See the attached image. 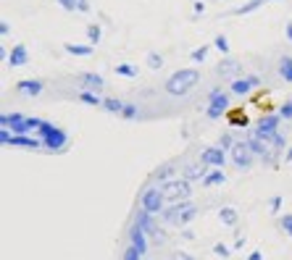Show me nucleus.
Listing matches in <instances>:
<instances>
[{
    "instance_id": "nucleus-24",
    "label": "nucleus",
    "mask_w": 292,
    "mask_h": 260,
    "mask_svg": "<svg viewBox=\"0 0 292 260\" xmlns=\"http://www.w3.org/2000/svg\"><path fill=\"white\" fill-rule=\"evenodd\" d=\"M21 121H24V116H21V113H3V116H0V126H3V129H14Z\"/></svg>"
},
{
    "instance_id": "nucleus-6",
    "label": "nucleus",
    "mask_w": 292,
    "mask_h": 260,
    "mask_svg": "<svg viewBox=\"0 0 292 260\" xmlns=\"http://www.w3.org/2000/svg\"><path fill=\"white\" fill-rule=\"evenodd\" d=\"M253 152L248 147V142H235V147H232V163L237 165L240 171H250L253 168Z\"/></svg>"
},
{
    "instance_id": "nucleus-36",
    "label": "nucleus",
    "mask_w": 292,
    "mask_h": 260,
    "mask_svg": "<svg viewBox=\"0 0 292 260\" xmlns=\"http://www.w3.org/2000/svg\"><path fill=\"white\" fill-rule=\"evenodd\" d=\"M205 55H208V47H205V45H203V47H195V50L190 53V58H192L195 63H203V61H205Z\"/></svg>"
},
{
    "instance_id": "nucleus-30",
    "label": "nucleus",
    "mask_w": 292,
    "mask_h": 260,
    "mask_svg": "<svg viewBox=\"0 0 292 260\" xmlns=\"http://www.w3.org/2000/svg\"><path fill=\"white\" fill-rule=\"evenodd\" d=\"M182 205H184V203H174L171 208L161 210V221H169V223H174V218H177V213L182 210Z\"/></svg>"
},
{
    "instance_id": "nucleus-15",
    "label": "nucleus",
    "mask_w": 292,
    "mask_h": 260,
    "mask_svg": "<svg viewBox=\"0 0 292 260\" xmlns=\"http://www.w3.org/2000/svg\"><path fill=\"white\" fill-rule=\"evenodd\" d=\"M8 63L11 66H27L29 63V53L24 45H14V50L8 53Z\"/></svg>"
},
{
    "instance_id": "nucleus-22",
    "label": "nucleus",
    "mask_w": 292,
    "mask_h": 260,
    "mask_svg": "<svg viewBox=\"0 0 292 260\" xmlns=\"http://www.w3.org/2000/svg\"><path fill=\"white\" fill-rule=\"evenodd\" d=\"M92 47H95V45H74V42H66L63 50L71 53V55H92Z\"/></svg>"
},
{
    "instance_id": "nucleus-16",
    "label": "nucleus",
    "mask_w": 292,
    "mask_h": 260,
    "mask_svg": "<svg viewBox=\"0 0 292 260\" xmlns=\"http://www.w3.org/2000/svg\"><path fill=\"white\" fill-rule=\"evenodd\" d=\"M248 142V147H250V152L253 155H261V158H266V155H271V152H268V142H263V139H258L255 137L253 132H250V137L245 139Z\"/></svg>"
},
{
    "instance_id": "nucleus-47",
    "label": "nucleus",
    "mask_w": 292,
    "mask_h": 260,
    "mask_svg": "<svg viewBox=\"0 0 292 260\" xmlns=\"http://www.w3.org/2000/svg\"><path fill=\"white\" fill-rule=\"evenodd\" d=\"M11 137H14V134H11L8 129H3V132H0V142H3V145H11Z\"/></svg>"
},
{
    "instance_id": "nucleus-40",
    "label": "nucleus",
    "mask_w": 292,
    "mask_h": 260,
    "mask_svg": "<svg viewBox=\"0 0 292 260\" xmlns=\"http://www.w3.org/2000/svg\"><path fill=\"white\" fill-rule=\"evenodd\" d=\"M218 145L224 147V150H232V147H235V139H232V134H221V142H218Z\"/></svg>"
},
{
    "instance_id": "nucleus-29",
    "label": "nucleus",
    "mask_w": 292,
    "mask_h": 260,
    "mask_svg": "<svg viewBox=\"0 0 292 260\" xmlns=\"http://www.w3.org/2000/svg\"><path fill=\"white\" fill-rule=\"evenodd\" d=\"M261 3H263V0H250V3H245V6L235 8V11H232V14H235V16H245V14H253L255 8H261Z\"/></svg>"
},
{
    "instance_id": "nucleus-48",
    "label": "nucleus",
    "mask_w": 292,
    "mask_h": 260,
    "mask_svg": "<svg viewBox=\"0 0 292 260\" xmlns=\"http://www.w3.org/2000/svg\"><path fill=\"white\" fill-rule=\"evenodd\" d=\"M248 260H263V252H261V250H255V252H253Z\"/></svg>"
},
{
    "instance_id": "nucleus-38",
    "label": "nucleus",
    "mask_w": 292,
    "mask_h": 260,
    "mask_svg": "<svg viewBox=\"0 0 292 260\" xmlns=\"http://www.w3.org/2000/svg\"><path fill=\"white\" fill-rule=\"evenodd\" d=\"M139 257H142V252H139L134 244H129V247L124 250V257H121V260H139Z\"/></svg>"
},
{
    "instance_id": "nucleus-52",
    "label": "nucleus",
    "mask_w": 292,
    "mask_h": 260,
    "mask_svg": "<svg viewBox=\"0 0 292 260\" xmlns=\"http://www.w3.org/2000/svg\"><path fill=\"white\" fill-rule=\"evenodd\" d=\"M287 158H289V160H292V150H287Z\"/></svg>"
},
{
    "instance_id": "nucleus-2",
    "label": "nucleus",
    "mask_w": 292,
    "mask_h": 260,
    "mask_svg": "<svg viewBox=\"0 0 292 260\" xmlns=\"http://www.w3.org/2000/svg\"><path fill=\"white\" fill-rule=\"evenodd\" d=\"M37 132H40L42 145L48 147V150H61V147H66V142H68V137H66L63 129H58L50 121H42V126L37 129Z\"/></svg>"
},
{
    "instance_id": "nucleus-39",
    "label": "nucleus",
    "mask_w": 292,
    "mask_h": 260,
    "mask_svg": "<svg viewBox=\"0 0 292 260\" xmlns=\"http://www.w3.org/2000/svg\"><path fill=\"white\" fill-rule=\"evenodd\" d=\"M279 116H282V118H287V121H289V118H292V100H287V103L282 105V108H279Z\"/></svg>"
},
{
    "instance_id": "nucleus-4",
    "label": "nucleus",
    "mask_w": 292,
    "mask_h": 260,
    "mask_svg": "<svg viewBox=\"0 0 292 260\" xmlns=\"http://www.w3.org/2000/svg\"><path fill=\"white\" fill-rule=\"evenodd\" d=\"M163 189V195H166V203H179V200H187L192 192V187L187 179H171L161 187Z\"/></svg>"
},
{
    "instance_id": "nucleus-10",
    "label": "nucleus",
    "mask_w": 292,
    "mask_h": 260,
    "mask_svg": "<svg viewBox=\"0 0 292 260\" xmlns=\"http://www.w3.org/2000/svg\"><path fill=\"white\" fill-rule=\"evenodd\" d=\"M79 84L85 92H100L103 84H106V79H103L100 74H90V71H85V74H79Z\"/></svg>"
},
{
    "instance_id": "nucleus-33",
    "label": "nucleus",
    "mask_w": 292,
    "mask_h": 260,
    "mask_svg": "<svg viewBox=\"0 0 292 260\" xmlns=\"http://www.w3.org/2000/svg\"><path fill=\"white\" fill-rule=\"evenodd\" d=\"M139 116V108L134 103H124V111H121V118H126V121H134V118Z\"/></svg>"
},
{
    "instance_id": "nucleus-49",
    "label": "nucleus",
    "mask_w": 292,
    "mask_h": 260,
    "mask_svg": "<svg viewBox=\"0 0 292 260\" xmlns=\"http://www.w3.org/2000/svg\"><path fill=\"white\" fill-rule=\"evenodd\" d=\"M0 32H3V34H8V32H11V27H8V21H3V24H0Z\"/></svg>"
},
{
    "instance_id": "nucleus-34",
    "label": "nucleus",
    "mask_w": 292,
    "mask_h": 260,
    "mask_svg": "<svg viewBox=\"0 0 292 260\" xmlns=\"http://www.w3.org/2000/svg\"><path fill=\"white\" fill-rule=\"evenodd\" d=\"M213 47H216V50H221V53H229V40L224 37V34H216V40H213Z\"/></svg>"
},
{
    "instance_id": "nucleus-31",
    "label": "nucleus",
    "mask_w": 292,
    "mask_h": 260,
    "mask_svg": "<svg viewBox=\"0 0 292 260\" xmlns=\"http://www.w3.org/2000/svg\"><path fill=\"white\" fill-rule=\"evenodd\" d=\"M100 37H103V29L98 27V24H90V27H87V42L90 45H98Z\"/></svg>"
},
{
    "instance_id": "nucleus-7",
    "label": "nucleus",
    "mask_w": 292,
    "mask_h": 260,
    "mask_svg": "<svg viewBox=\"0 0 292 260\" xmlns=\"http://www.w3.org/2000/svg\"><path fill=\"white\" fill-rule=\"evenodd\" d=\"M279 118L282 116H274V113H268V116H263L258 124H255V129H253V134L258 137V139H263V142H268V137H271L274 132H276V126H279Z\"/></svg>"
},
{
    "instance_id": "nucleus-28",
    "label": "nucleus",
    "mask_w": 292,
    "mask_h": 260,
    "mask_svg": "<svg viewBox=\"0 0 292 260\" xmlns=\"http://www.w3.org/2000/svg\"><path fill=\"white\" fill-rule=\"evenodd\" d=\"M79 100L87 103V105H98V108H103V98H100V95H95V92H85V90H82L79 92Z\"/></svg>"
},
{
    "instance_id": "nucleus-25",
    "label": "nucleus",
    "mask_w": 292,
    "mask_h": 260,
    "mask_svg": "<svg viewBox=\"0 0 292 260\" xmlns=\"http://www.w3.org/2000/svg\"><path fill=\"white\" fill-rule=\"evenodd\" d=\"M227 118H229V124H232V126H248V124H250V121H248V116H245V111H240V108H237V111H229Z\"/></svg>"
},
{
    "instance_id": "nucleus-43",
    "label": "nucleus",
    "mask_w": 292,
    "mask_h": 260,
    "mask_svg": "<svg viewBox=\"0 0 292 260\" xmlns=\"http://www.w3.org/2000/svg\"><path fill=\"white\" fill-rule=\"evenodd\" d=\"M268 205H271V210L276 213L279 208H282V197H279V195H276V197H271V200H268Z\"/></svg>"
},
{
    "instance_id": "nucleus-51",
    "label": "nucleus",
    "mask_w": 292,
    "mask_h": 260,
    "mask_svg": "<svg viewBox=\"0 0 292 260\" xmlns=\"http://www.w3.org/2000/svg\"><path fill=\"white\" fill-rule=\"evenodd\" d=\"M174 260H195V257H192V255H177Z\"/></svg>"
},
{
    "instance_id": "nucleus-11",
    "label": "nucleus",
    "mask_w": 292,
    "mask_h": 260,
    "mask_svg": "<svg viewBox=\"0 0 292 260\" xmlns=\"http://www.w3.org/2000/svg\"><path fill=\"white\" fill-rule=\"evenodd\" d=\"M16 90H19L21 95H29V98H37V95H42L45 84H42L40 79H21V81H16Z\"/></svg>"
},
{
    "instance_id": "nucleus-23",
    "label": "nucleus",
    "mask_w": 292,
    "mask_h": 260,
    "mask_svg": "<svg viewBox=\"0 0 292 260\" xmlns=\"http://www.w3.org/2000/svg\"><path fill=\"white\" fill-rule=\"evenodd\" d=\"M279 76H282L284 81H292V58L289 55L279 58Z\"/></svg>"
},
{
    "instance_id": "nucleus-8",
    "label": "nucleus",
    "mask_w": 292,
    "mask_h": 260,
    "mask_svg": "<svg viewBox=\"0 0 292 260\" xmlns=\"http://www.w3.org/2000/svg\"><path fill=\"white\" fill-rule=\"evenodd\" d=\"M200 163L211 165V168H224L227 163V150L224 147H208L200 152Z\"/></svg>"
},
{
    "instance_id": "nucleus-44",
    "label": "nucleus",
    "mask_w": 292,
    "mask_h": 260,
    "mask_svg": "<svg viewBox=\"0 0 292 260\" xmlns=\"http://www.w3.org/2000/svg\"><path fill=\"white\" fill-rule=\"evenodd\" d=\"M282 229H287V234L292 236V216H284L282 218Z\"/></svg>"
},
{
    "instance_id": "nucleus-27",
    "label": "nucleus",
    "mask_w": 292,
    "mask_h": 260,
    "mask_svg": "<svg viewBox=\"0 0 292 260\" xmlns=\"http://www.w3.org/2000/svg\"><path fill=\"white\" fill-rule=\"evenodd\" d=\"M103 111H108V113H119V116H121L124 103H121V100H116V98H106V100H103Z\"/></svg>"
},
{
    "instance_id": "nucleus-26",
    "label": "nucleus",
    "mask_w": 292,
    "mask_h": 260,
    "mask_svg": "<svg viewBox=\"0 0 292 260\" xmlns=\"http://www.w3.org/2000/svg\"><path fill=\"white\" fill-rule=\"evenodd\" d=\"M227 182V176H224V171H208V176H205V179H203V184L205 187H216V184H224Z\"/></svg>"
},
{
    "instance_id": "nucleus-17",
    "label": "nucleus",
    "mask_w": 292,
    "mask_h": 260,
    "mask_svg": "<svg viewBox=\"0 0 292 260\" xmlns=\"http://www.w3.org/2000/svg\"><path fill=\"white\" fill-rule=\"evenodd\" d=\"M129 242H132V244H134V247H137V250L142 252V255L148 252V239H145V231L139 229L137 223H134V226L129 229Z\"/></svg>"
},
{
    "instance_id": "nucleus-32",
    "label": "nucleus",
    "mask_w": 292,
    "mask_h": 260,
    "mask_svg": "<svg viewBox=\"0 0 292 260\" xmlns=\"http://www.w3.org/2000/svg\"><path fill=\"white\" fill-rule=\"evenodd\" d=\"M116 74H119V76H129V79H134L139 71H137V66H132V63H119V66H116Z\"/></svg>"
},
{
    "instance_id": "nucleus-18",
    "label": "nucleus",
    "mask_w": 292,
    "mask_h": 260,
    "mask_svg": "<svg viewBox=\"0 0 292 260\" xmlns=\"http://www.w3.org/2000/svg\"><path fill=\"white\" fill-rule=\"evenodd\" d=\"M205 163H190L184 165V179L187 182H195V179H205L208 176V168H203Z\"/></svg>"
},
{
    "instance_id": "nucleus-50",
    "label": "nucleus",
    "mask_w": 292,
    "mask_h": 260,
    "mask_svg": "<svg viewBox=\"0 0 292 260\" xmlns=\"http://www.w3.org/2000/svg\"><path fill=\"white\" fill-rule=\"evenodd\" d=\"M287 40L292 42V21H287Z\"/></svg>"
},
{
    "instance_id": "nucleus-9",
    "label": "nucleus",
    "mask_w": 292,
    "mask_h": 260,
    "mask_svg": "<svg viewBox=\"0 0 292 260\" xmlns=\"http://www.w3.org/2000/svg\"><path fill=\"white\" fill-rule=\"evenodd\" d=\"M258 84H261V79L255 76V74H250V76H245V79H235V81H232V84H229V92H232V95H240V98H245V95H250Z\"/></svg>"
},
{
    "instance_id": "nucleus-13",
    "label": "nucleus",
    "mask_w": 292,
    "mask_h": 260,
    "mask_svg": "<svg viewBox=\"0 0 292 260\" xmlns=\"http://www.w3.org/2000/svg\"><path fill=\"white\" fill-rule=\"evenodd\" d=\"M150 216H153V213H148V210H139V213H137V221H134V223H137V226L142 229L145 234H153V236H158V239H161V229L156 226L153 221H150Z\"/></svg>"
},
{
    "instance_id": "nucleus-42",
    "label": "nucleus",
    "mask_w": 292,
    "mask_h": 260,
    "mask_svg": "<svg viewBox=\"0 0 292 260\" xmlns=\"http://www.w3.org/2000/svg\"><path fill=\"white\" fill-rule=\"evenodd\" d=\"M58 6L63 11H77V0H58Z\"/></svg>"
},
{
    "instance_id": "nucleus-19",
    "label": "nucleus",
    "mask_w": 292,
    "mask_h": 260,
    "mask_svg": "<svg viewBox=\"0 0 292 260\" xmlns=\"http://www.w3.org/2000/svg\"><path fill=\"white\" fill-rule=\"evenodd\" d=\"M218 221L224 223V226H237L240 213H237L235 208H221V210H218Z\"/></svg>"
},
{
    "instance_id": "nucleus-5",
    "label": "nucleus",
    "mask_w": 292,
    "mask_h": 260,
    "mask_svg": "<svg viewBox=\"0 0 292 260\" xmlns=\"http://www.w3.org/2000/svg\"><path fill=\"white\" fill-rule=\"evenodd\" d=\"M139 203H142V210H148V213H153V216H158V213L163 210V205H166V195H163V189L150 187V189H145V192H142Z\"/></svg>"
},
{
    "instance_id": "nucleus-37",
    "label": "nucleus",
    "mask_w": 292,
    "mask_h": 260,
    "mask_svg": "<svg viewBox=\"0 0 292 260\" xmlns=\"http://www.w3.org/2000/svg\"><path fill=\"white\" fill-rule=\"evenodd\" d=\"M268 145H271L274 150H282V147L287 145V142H284V137H282V134H279V132H274L271 137H268Z\"/></svg>"
},
{
    "instance_id": "nucleus-46",
    "label": "nucleus",
    "mask_w": 292,
    "mask_h": 260,
    "mask_svg": "<svg viewBox=\"0 0 292 260\" xmlns=\"http://www.w3.org/2000/svg\"><path fill=\"white\" fill-rule=\"evenodd\" d=\"M77 11L87 14V11H90V0H77Z\"/></svg>"
},
{
    "instance_id": "nucleus-20",
    "label": "nucleus",
    "mask_w": 292,
    "mask_h": 260,
    "mask_svg": "<svg viewBox=\"0 0 292 260\" xmlns=\"http://www.w3.org/2000/svg\"><path fill=\"white\" fill-rule=\"evenodd\" d=\"M237 71H240V63L232 61V58H227V61H221L216 66V74L218 76H232V74H237Z\"/></svg>"
},
{
    "instance_id": "nucleus-3",
    "label": "nucleus",
    "mask_w": 292,
    "mask_h": 260,
    "mask_svg": "<svg viewBox=\"0 0 292 260\" xmlns=\"http://www.w3.org/2000/svg\"><path fill=\"white\" fill-rule=\"evenodd\" d=\"M229 105H232L229 92L216 87V90H211V95H208V111H205V116L211 118V121H216V118H221L224 113H229Z\"/></svg>"
},
{
    "instance_id": "nucleus-21",
    "label": "nucleus",
    "mask_w": 292,
    "mask_h": 260,
    "mask_svg": "<svg viewBox=\"0 0 292 260\" xmlns=\"http://www.w3.org/2000/svg\"><path fill=\"white\" fill-rule=\"evenodd\" d=\"M174 171H177V168H174V165H169V163H166V165H161V168H158V171L153 174V179H156V182H161V187H163L166 182H171V179H174Z\"/></svg>"
},
{
    "instance_id": "nucleus-14",
    "label": "nucleus",
    "mask_w": 292,
    "mask_h": 260,
    "mask_svg": "<svg viewBox=\"0 0 292 260\" xmlns=\"http://www.w3.org/2000/svg\"><path fill=\"white\" fill-rule=\"evenodd\" d=\"M195 216H197V208H195L192 203H187V200H184V205H182V210L177 213L174 223H177V226H187V223H190Z\"/></svg>"
},
{
    "instance_id": "nucleus-41",
    "label": "nucleus",
    "mask_w": 292,
    "mask_h": 260,
    "mask_svg": "<svg viewBox=\"0 0 292 260\" xmlns=\"http://www.w3.org/2000/svg\"><path fill=\"white\" fill-rule=\"evenodd\" d=\"M213 255L227 257V255H229V247H227V244H221V242H218V244H213Z\"/></svg>"
},
{
    "instance_id": "nucleus-1",
    "label": "nucleus",
    "mask_w": 292,
    "mask_h": 260,
    "mask_svg": "<svg viewBox=\"0 0 292 260\" xmlns=\"http://www.w3.org/2000/svg\"><path fill=\"white\" fill-rule=\"evenodd\" d=\"M197 81H200V71H197V68H179V71H174V74L166 79L163 90H166L169 95H174V98H182V95L190 92Z\"/></svg>"
},
{
    "instance_id": "nucleus-12",
    "label": "nucleus",
    "mask_w": 292,
    "mask_h": 260,
    "mask_svg": "<svg viewBox=\"0 0 292 260\" xmlns=\"http://www.w3.org/2000/svg\"><path fill=\"white\" fill-rule=\"evenodd\" d=\"M8 147H24V150H40L45 147L42 139H34V137H27V134H14L11 137V145Z\"/></svg>"
},
{
    "instance_id": "nucleus-35",
    "label": "nucleus",
    "mask_w": 292,
    "mask_h": 260,
    "mask_svg": "<svg viewBox=\"0 0 292 260\" xmlns=\"http://www.w3.org/2000/svg\"><path fill=\"white\" fill-rule=\"evenodd\" d=\"M148 66L153 68V71H158V68L163 66V55H158V53H148Z\"/></svg>"
},
{
    "instance_id": "nucleus-45",
    "label": "nucleus",
    "mask_w": 292,
    "mask_h": 260,
    "mask_svg": "<svg viewBox=\"0 0 292 260\" xmlns=\"http://www.w3.org/2000/svg\"><path fill=\"white\" fill-rule=\"evenodd\" d=\"M192 11H195V16H200L203 11H205V6H203V0H195L192 3Z\"/></svg>"
}]
</instances>
